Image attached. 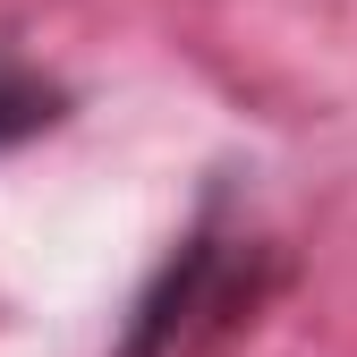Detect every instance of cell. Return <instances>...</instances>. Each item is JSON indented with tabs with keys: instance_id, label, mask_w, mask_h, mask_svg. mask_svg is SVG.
<instances>
[{
	"instance_id": "1",
	"label": "cell",
	"mask_w": 357,
	"mask_h": 357,
	"mask_svg": "<svg viewBox=\"0 0 357 357\" xmlns=\"http://www.w3.org/2000/svg\"><path fill=\"white\" fill-rule=\"evenodd\" d=\"M264 281H273V247L247 221H221V204H204V221L178 238V255L137 298V315L119 332V357H188L196 340L230 332L264 298Z\"/></svg>"
},
{
	"instance_id": "2",
	"label": "cell",
	"mask_w": 357,
	"mask_h": 357,
	"mask_svg": "<svg viewBox=\"0 0 357 357\" xmlns=\"http://www.w3.org/2000/svg\"><path fill=\"white\" fill-rule=\"evenodd\" d=\"M60 111H68V94H60L52 77H34L26 60H9V52H0V153H9V145H26V137H43Z\"/></svg>"
}]
</instances>
